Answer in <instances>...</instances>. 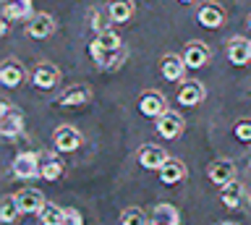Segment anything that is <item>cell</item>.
I'll return each mask as SVG.
<instances>
[{
  "label": "cell",
  "mask_w": 251,
  "mask_h": 225,
  "mask_svg": "<svg viewBox=\"0 0 251 225\" xmlns=\"http://www.w3.org/2000/svg\"><path fill=\"white\" fill-rule=\"evenodd\" d=\"M81 142H84V136L74 126H58L52 134V144L58 152H76L81 147Z\"/></svg>",
  "instance_id": "obj_5"
},
{
  "label": "cell",
  "mask_w": 251,
  "mask_h": 225,
  "mask_svg": "<svg viewBox=\"0 0 251 225\" xmlns=\"http://www.w3.org/2000/svg\"><path fill=\"white\" fill-rule=\"evenodd\" d=\"M16 199H19V207L24 215H39V209L45 207V199L37 189H21L16 194Z\"/></svg>",
  "instance_id": "obj_16"
},
{
  "label": "cell",
  "mask_w": 251,
  "mask_h": 225,
  "mask_svg": "<svg viewBox=\"0 0 251 225\" xmlns=\"http://www.w3.org/2000/svg\"><path fill=\"white\" fill-rule=\"evenodd\" d=\"M3 3H8V0H3Z\"/></svg>",
  "instance_id": "obj_34"
},
{
  "label": "cell",
  "mask_w": 251,
  "mask_h": 225,
  "mask_svg": "<svg viewBox=\"0 0 251 225\" xmlns=\"http://www.w3.org/2000/svg\"><path fill=\"white\" fill-rule=\"evenodd\" d=\"M94 40H97L102 48L105 50H121L123 48V40H121V34L115 32V29H102V32H97V37H94Z\"/></svg>",
  "instance_id": "obj_27"
},
{
  "label": "cell",
  "mask_w": 251,
  "mask_h": 225,
  "mask_svg": "<svg viewBox=\"0 0 251 225\" xmlns=\"http://www.w3.org/2000/svg\"><path fill=\"white\" fill-rule=\"evenodd\" d=\"M133 16V0H110L107 3V19L113 24H126Z\"/></svg>",
  "instance_id": "obj_20"
},
{
  "label": "cell",
  "mask_w": 251,
  "mask_h": 225,
  "mask_svg": "<svg viewBox=\"0 0 251 225\" xmlns=\"http://www.w3.org/2000/svg\"><path fill=\"white\" fill-rule=\"evenodd\" d=\"M249 26H251V16H249Z\"/></svg>",
  "instance_id": "obj_33"
},
{
  "label": "cell",
  "mask_w": 251,
  "mask_h": 225,
  "mask_svg": "<svg viewBox=\"0 0 251 225\" xmlns=\"http://www.w3.org/2000/svg\"><path fill=\"white\" fill-rule=\"evenodd\" d=\"M24 131V113L13 110L8 102H0V134L5 139H16Z\"/></svg>",
  "instance_id": "obj_2"
},
{
  "label": "cell",
  "mask_w": 251,
  "mask_h": 225,
  "mask_svg": "<svg viewBox=\"0 0 251 225\" xmlns=\"http://www.w3.org/2000/svg\"><path fill=\"white\" fill-rule=\"evenodd\" d=\"M241 197H243V186L235 181V178H233L230 183H225L223 191H220V201H223L227 209H235V207H238V204H241Z\"/></svg>",
  "instance_id": "obj_23"
},
{
  "label": "cell",
  "mask_w": 251,
  "mask_h": 225,
  "mask_svg": "<svg viewBox=\"0 0 251 225\" xmlns=\"http://www.w3.org/2000/svg\"><path fill=\"white\" fill-rule=\"evenodd\" d=\"M3 16L5 19H31L34 13H31V0H16V3H3Z\"/></svg>",
  "instance_id": "obj_24"
},
{
  "label": "cell",
  "mask_w": 251,
  "mask_h": 225,
  "mask_svg": "<svg viewBox=\"0 0 251 225\" xmlns=\"http://www.w3.org/2000/svg\"><path fill=\"white\" fill-rule=\"evenodd\" d=\"M89 100H92V89L86 87V84H71L68 89H63L58 102L63 107H78V105H86Z\"/></svg>",
  "instance_id": "obj_11"
},
{
  "label": "cell",
  "mask_w": 251,
  "mask_h": 225,
  "mask_svg": "<svg viewBox=\"0 0 251 225\" xmlns=\"http://www.w3.org/2000/svg\"><path fill=\"white\" fill-rule=\"evenodd\" d=\"M24 79H26V68H24L19 60H13V58L3 60V66H0V81H3L8 89L19 87Z\"/></svg>",
  "instance_id": "obj_13"
},
{
  "label": "cell",
  "mask_w": 251,
  "mask_h": 225,
  "mask_svg": "<svg viewBox=\"0 0 251 225\" xmlns=\"http://www.w3.org/2000/svg\"><path fill=\"white\" fill-rule=\"evenodd\" d=\"M139 165L141 168H147V170H160L165 162H168V152L162 150V147H157V144H144L139 150Z\"/></svg>",
  "instance_id": "obj_9"
},
{
  "label": "cell",
  "mask_w": 251,
  "mask_h": 225,
  "mask_svg": "<svg viewBox=\"0 0 251 225\" xmlns=\"http://www.w3.org/2000/svg\"><path fill=\"white\" fill-rule=\"evenodd\" d=\"M233 134H235V139H238V142L251 144V121H249V118H241V121L233 126Z\"/></svg>",
  "instance_id": "obj_29"
},
{
  "label": "cell",
  "mask_w": 251,
  "mask_h": 225,
  "mask_svg": "<svg viewBox=\"0 0 251 225\" xmlns=\"http://www.w3.org/2000/svg\"><path fill=\"white\" fill-rule=\"evenodd\" d=\"M149 220H152L154 225H178L180 223V212L173 204H168V201H160V204H154Z\"/></svg>",
  "instance_id": "obj_19"
},
{
  "label": "cell",
  "mask_w": 251,
  "mask_h": 225,
  "mask_svg": "<svg viewBox=\"0 0 251 225\" xmlns=\"http://www.w3.org/2000/svg\"><path fill=\"white\" fill-rule=\"evenodd\" d=\"M92 29H94V32H102V29H107V24H105V19H102L100 8H92Z\"/></svg>",
  "instance_id": "obj_30"
},
{
  "label": "cell",
  "mask_w": 251,
  "mask_h": 225,
  "mask_svg": "<svg viewBox=\"0 0 251 225\" xmlns=\"http://www.w3.org/2000/svg\"><path fill=\"white\" fill-rule=\"evenodd\" d=\"M233 178H235V165L230 160H217L209 165V181L217 183L220 189H223L225 183H230Z\"/></svg>",
  "instance_id": "obj_18"
},
{
  "label": "cell",
  "mask_w": 251,
  "mask_h": 225,
  "mask_svg": "<svg viewBox=\"0 0 251 225\" xmlns=\"http://www.w3.org/2000/svg\"><path fill=\"white\" fill-rule=\"evenodd\" d=\"M89 55L94 58V63H97V68H102V71H115V68H121L123 60H126L123 48L121 50H105L97 40L89 42Z\"/></svg>",
  "instance_id": "obj_1"
},
{
  "label": "cell",
  "mask_w": 251,
  "mask_h": 225,
  "mask_svg": "<svg viewBox=\"0 0 251 225\" xmlns=\"http://www.w3.org/2000/svg\"><path fill=\"white\" fill-rule=\"evenodd\" d=\"M160 71L168 81H178L180 76L186 71V60L183 55H176V52H168V55H162V63H160Z\"/></svg>",
  "instance_id": "obj_17"
},
{
  "label": "cell",
  "mask_w": 251,
  "mask_h": 225,
  "mask_svg": "<svg viewBox=\"0 0 251 225\" xmlns=\"http://www.w3.org/2000/svg\"><path fill=\"white\" fill-rule=\"evenodd\" d=\"M186 68H204L209 63V48L204 42H188L183 50Z\"/></svg>",
  "instance_id": "obj_14"
},
{
  "label": "cell",
  "mask_w": 251,
  "mask_h": 225,
  "mask_svg": "<svg viewBox=\"0 0 251 225\" xmlns=\"http://www.w3.org/2000/svg\"><path fill=\"white\" fill-rule=\"evenodd\" d=\"M183 126H186L183 115L170 110V107L157 118V134H160L162 139H178L180 134H183Z\"/></svg>",
  "instance_id": "obj_3"
},
{
  "label": "cell",
  "mask_w": 251,
  "mask_h": 225,
  "mask_svg": "<svg viewBox=\"0 0 251 225\" xmlns=\"http://www.w3.org/2000/svg\"><path fill=\"white\" fill-rule=\"evenodd\" d=\"M39 175H42L45 181H58L63 175V162L55 157V154L42 152L39 154Z\"/></svg>",
  "instance_id": "obj_21"
},
{
  "label": "cell",
  "mask_w": 251,
  "mask_h": 225,
  "mask_svg": "<svg viewBox=\"0 0 251 225\" xmlns=\"http://www.w3.org/2000/svg\"><path fill=\"white\" fill-rule=\"evenodd\" d=\"M227 60L233 66H249L251 63V42L246 37H233L227 42Z\"/></svg>",
  "instance_id": "obj_10"
},
{
  "label": "cell",
  "mask_w": 251,
  "mask_h": 225,
  "mask_svg": "<svg viewBox=\"0 0 251 225\" xmlns=\"http://www.w3.org/2000/svg\"><path fill=\"white\" fill-rule=\"evenodd\" d=\"M118 220H121V225H147V223H152V220H149V215L144 212V209H139V207L123 209Z\"/></svg>",
  "instance_id": "obj_28"
},
{
  "label": "cell",
  "mask_w": 251,
  "mask_h": 225,
  "mask_svg": "<svg viewBox=\"0 0 251 225\" xmlns=\"http://www.w3.org/2000/svg\"><path fill=\"white\" fill-rule=\"evenodd\" d=\"M58 81H60V71L52 63H39L34 68V74H31V84L37 89H52Z\"/></svg>",
  "instance_id": "obj_12"
},
{
  "label": "cell",
  "mask_w": 251,
  "mask_h": 225,
  "mask_svg": "<svg viewBox=\"0 0 251 225\" xmlns=\"http://www.w3.org/2000/svg\"><path fill=\"white\" fill-rule=\"evenodd\" d=\"M225 19H227V13L220 3H204L199 8V13H196V21L204 29H220L225 24Z\"/></svg>",
  "instance_id": "obj_8"
},
{
  "label": "cell",
  "mask_w": 251,
  "mask_h": 225,
  "mask_svg": "<svg viewBox=\"0 0 251 225\" xmlns=\"http://www.w3.org/2000/svg\"><path fill=\"white\" fill-rule=\"evenodd\" d=\"M13 175L21 181L39 175V152H19L13 160Z\"/></svg>",
  "instance_id": "obj_4"
},
{
  "label": "cell",
  "mask_w": 251,
  "mask_h": 225,
  "mask_svg": "<svg viewBox=\"0 0 251 225\" xmlns=\"http://www.w3.org/2000/svg\"><path fill=\"white\" fill-rule=\"evenodd\" d=\"M55 32V19L50 16V13H34L29 21H26V34L31 37V40H47Z\"/></svg>",
  "instance_id": "obj_7"
},
{
  "label": "cell",
  "mask_w": 251,
  "mask_h": 225,
  "mask_svg": "<svg viewBox=\"0 0 251 225\" xmlns=\"http://www.w3.org/2000/svg\"><path fill=\"white\" fill-rule=\"evenodd\" d=\"M39 223L42 225H66V209H60L58 204L45 201V207L39 209Z\"/></svg>",
  "instance_id": "obj_25"
},
{
  "label": "cell",
  "mask_w": 251,
  "mask_h": 225,
  "mask_svg": "<svg viewBox=\"0 0 251 225\" xmlns=\"http://www.w3.org/2000/svg\"><path fill=\"white\" fill-rule=\"evenodd\" d=\"M157 173H160V181L165 186H176V183H180L186 178V165L180 160H176V157H168V162H165Z\"/></svg>",
  "instance_id": "obj_15"
},
{
  "label": "cell",
  "mask_w": 251,
  "mask_h": 225,
  "mask_svg": "<svg viewBox=\"0 0 251 225\" xmlns=\"http://www.w3.org/2000/svg\"><path fill=\"white\" fill-rule=\"evenodd\" d=\"M180 3H194V0H180Z\"/></svg>",
  "instance_id": "obj_32"
},
{
  "label": "cell",
  "mask_w": 251,
  "mask_h": 225,
  "mask_svg": "<svg viewBox=\"0 0 251 225\" xmlns=\"http://www.w3.org/2000/svg\"><path fill=\"white\" fill-rule=\"evenodd\" d=\"M139 110L147 115V118H160V115L168 110V102H165L162 92L157 89H147L144 95L139 97Z\"/></svg>",
  "instance_id": "obj_6"
},
{
  "label": "cell",
  "mask_w": 251,
  "mask_h": 225,
  "mask_svg": "<svg viewBox=\"0 0 251 225\" xmlns=\"http://www.w3.org/2000/svg\"><path fill=\"white\" fill-rule=\"evenodd\" d=\"M84 217L76 212V209H66V225H81Z\"/></svg>",
  "instance_id": "obj_31"
},
{
  "label": "cell",
  "mask_w": 251,
  "mask_h": 225,
  "mask_svg": "<svg viewBox=\"0 0 251 225\" xmlns=\"http://www.w3.org/2000/svg\"><path fill=\"white\" fill-rule=\"evenodd\" d=\"M24 215L21 207H19V199H16V194H5L3 201H0V220L3 223H16V217Z\"/></svg>",
  "instance_id": "obj_26"
},
{
  "label": "cell",
  "mask_w": 251,
  "mask_h": 225,
  "mask_svg": "<svg viewBox=\"0 0 251 225\" xmlns=\"http://www.w3.org/2000/svg\"><path fill=\"white\" fill-rule=\"evenodd\" d=\"M204 100V87L199 81H186L183 87L178 89V102L183 107H196Z\"/></svg>",
  "instance_id": "obj_22"
}]
</instances>
